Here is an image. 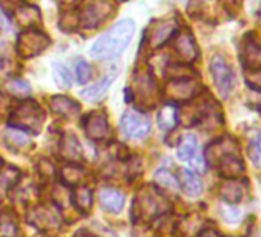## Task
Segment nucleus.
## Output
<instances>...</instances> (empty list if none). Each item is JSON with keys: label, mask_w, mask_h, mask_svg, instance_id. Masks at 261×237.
Returning <instances> with one entry per match:
<instances>
[{"label": "nucleus", "mask_w": 261, "mask_h": 237, "mask_svg": "<svg viewBox=\"0 0 261 237\" xmlns=\"http://www.w3.org/2000/svg\"><path fill=\"white\" fill-rule=\"evenodd\" d=\"M134 31L136 25L133 20H120L94 42V45L91 46V56L100 60H108L120 56L126 50L129 42L133 40Z\"/></svg>", "instance_id": "nucleus-1"}, {"label": "nucleus", "mask_w": 261, "mask_h": 237, "mask_svg": "<svg viewBox=\"0 0 261 237\" xmlns=\"http://www.w3.org/2000/svg\"><path fill=\"white\" fill-rule=\"evenodd\" d=\"M43 121L45 114L36 102H23L11 114V122L14 124L16 128L34 134L40 133Z\"/></svg>", "instance_id": "nucleus-2"}, {"label": "nucleus", "mask_w": 261, "mask_h": 237, "mask_svg": "<svg viewBox=\"0 0 261 237\" xmlns=\"http://www.w3.org/2000/svg\"><path fill=\"white\" fill-rule=\"evenodd\" d=\"M166 208L168 202L152 188H143L134 199V211L140 220H152L163 214Z\"/></svg>", "instance_id": "nucleus-3"}, {"label": "nucleus", "mask_w": 261, "mask_h": 237, "mask_svg": "<svg viewBox=\"0 0 261 237\" xmlns=\"http://www.w3.org/2000/svg\"><path fill=\"white\" fill-rule=\"evenodd\" d=\"M121 131L129 139H145L151 131V121L149 117L140 111L129 109L123 114L120 122Z\"/></svg>", "instance_id": "nucleus-4"}, {"label": "nucleus", "mask_w": 261, "mask_h": 237, "mask_svg": "<svg viewBox=\"0 0 261 237\" xmlns=\"http://www.w3.org/2000/svg\"><path fill=\"white\" fill-rule=\"evenodd\" d=\"M49 43H51V39L45 33L37 31V30H28L19 36L17 51L22 57L31 59L40 54L42 51H45Z\"/></svg>", "instance_id": "nucleus-5"}, {"label": "nucleus", "mask_w": 261, "mask_h": 237, "mask_svg": "<svg viewBox=\"0 0 261 237\" xmlns=\"http://www.w3.org/2000/svg\"><path fill=\"white\" fill-rule=\"evenodd\" d=\"M211 74H212V79L218 92L223 97H227L233 85V74H232L230 66L226 63L223 57L215 56L211 60Z\"/></svg>", "instance_id": "nucleus-6"}, {"label": "nucleus", "mask_w": 261, "mask_h": 237, "mask_svg": "<svg viewBox=\"0 0 261 237\" xmlns=\"http://www.w3.org/2000/svg\"><path fill=\"white\" fill-rule=\"evenodd\" d=\"M240 60L246 71H255L261 68V42L249 34L243 39Z\"/></svg>", "instance_id": "nucleus-7"}, {"label": "nucleus", "mask_w": 261, "mask_h": 237, "mask_svg": "<svg viewBox=\"0 0 261 237\" xmlns=\"http://www.w3.org/2000/svg\"><path fill=\"white\" fill-rule=\"evenodd\" d=\"M28 222L31 225H34L36 228L46 231V229H53L56 226H59L60 223V217L59 214L48 206H34L28 211Z\"/></svg>", "instance_id": "nucleus-8"}, {"label": "nucleus", "mask_w": 261, "mask_h": 237, "mask_svg": "<svg viewBox=\"0 0 261 237\" xmlns=\"http://www.w3.org/2000/svg\"><path fill=\"white\" fill-rule=\"evenodd\" d=\"M111 5L105 0H97V2H92L91 5H88L80 16V23L85 28H94L98 23H101L109 14H111Z\"/></svg>", "instance_id": "nucleus-9"}, {"label": "nucleus", "mask_w": 261, "mask_h": 237, "mask_svg": "<svg viewBox=\"0 0 261 237\" xmlns=\"http://www.w3.org/2000/svg\"><path fill=\"white\" fill-rule=\"evenodd\" d=\"M85 131L86 136L91 140H103L109 136V125H108V118L105 112L94 111L86 117L85 122Z\"/></svg>", "instance_id": "nucleus-10"}, {"label": "nucleus", "mask_w": 261, "mask_h": 237, "mask_svg": "<svg viewBox=\"0 0 261 237\" xmlns=\"http://www.w3.org/2000/svg\"><path fill=\"white\" fill-rule=\"evenodd\" d=\"M200 91V83L192 79H174L169 82L166 92L174 100H189Z\"/></svg>", "instance_id": "nucleus-11"}, {"label": "nucleus", "mask_w": 261, "mask_h": 237, "mask_svg": "<svg viewBox=\"0 0 261 237\" xmlns=\"http://www.w3.org/2000/svg\"><path fill=\"white\" fill-rule=\"evenodd\" d=\"M98 203L105 211L111 214H117L123 209L124 194L114 188H101L98 191Z\"/></svg>", "instance_id": "nucleus-12"}, {"label": "nucleus", "mask_w": 261, "mask_h": 237, "mask_svg": "<svg viewBox=\"0 0 261 237\" xmlns=\"http://www.w3.org/2000/svg\"><path fill=\"white\" fill-rule=\"evenodd\" d=\"M217 165H218L220 174H221L224 179H238V177L243 174V171H244V163H243V160H241L237 154H233V153L220 157V159L217 160Z\"/></svg>", "instance_id": "nucleus-13"}, {"label": "nucleus", "mask_w": 261, "mask_h": 237, "mask_svg": "<svg viewBox=\"0 0 261 237\" xmlns=\"http://www.w3.org/2000/svg\"><path fill=\"white\" fill-rule=\"evenodd\" d=\"M175 31H177L175 20H165V22L154 25L151 36H149V42H151L152 48H159V46L165 45L175 34Z\"/></svg>", "instance_id": "nucleus-14"}, {"label": "nucleus", "mask_w": 261, "mask_h": 237, "mask_svg": "<svg viewBox=\"0 0 261 237\" xmlns=\"http://www.w3.org/2000/svg\"><path fill=\"white\" fill-rule=\"evenodd\" d=\"M175 50H177L178 56L183 60H186V62H192L198 56V50H197L195 40H194V37L188 31H183V33H180L177 36V39H175Z\"/></svg>", "instance_id": "nucleus-15"}, {"label": "nucleus", "mask_w": 261, "mask_h": 237, "mask_svg": "<svg viewBox=\"0 0 261 237\" xmlns=\"http://www.w3.org/2000/svg\"><path fill=\"white\" fill-rule=\"evenodd\" d=\"M49 105H51V109L56 114H59L62 117H66V118H72L80 111L79 103L74 102L72 99L66 97V96H54V97H51Z\"/></svg>", "instance_id": "nucleus-16"}, {"label": "nucleus", "mask_w": 261, "mask_h": 237, "mask_svg": "<svg viewBox=\"0 0 261 237\" xmlns=\"http://www.w3.org/2000/svg\"><path fill=\"white\" fill-rule=\"evenodd\" d=\"M237 154V145L232 142V139L229 137H224V139H220L217 142H214L207 150H206V159L209 163H215L220 157L226 156V154Z\"/></svg>", "instance_id": "nucleus-17"}, {"label": "nucleus", "mask_w": 261, "mask_h": 237, "mask_svg": "<svg viewBox=\"0 0 261 237\" xmlns=\"http://www.w3.org/2000/svg\"><path fill=\"white\" fill-rule=\"evenodd\" d=\"M60 153L66 160H69L72 163L80 162L83 159V148H82L79 139L75 136H72V134H68V136L63 137Z\"/></svg>", "instance_id": "nucleus-18"}, {"label": "nucleus", "mask_w": 261, "mask_h": 237, "mask_svg": "<svg viewBox=\"0 0 261 237\" xmlns=\"http://www.w3.org/2000/svg\"><path fill=\"white\" fill-rule=\"evenodd\" d=\"M178 185L181 186L183 193L191 196V197H197L201 193V182L198 179V176L191 171V170H181L180 176H178Z\"/></svg>", "instance_id": "nucleus-19"}, {"label": "nucleus", "mask_w": 261, "mask_h": 237, "mask_svg": "<svg viewBox=\"0 0 261 237\" xmlns=\"http://www.w3.org/2000/svg\"><path fill=\"white\" fill-rule=\"evenodd\" d=\"M243 183L238 182V179H226L220 185V196L230 205L238 203L243 199Z\"/></svg>", "instance_id": "nucleus-20"}, {"label": "nucleus", "mask_w": 261, "mask_h": 237, "mask_svg": "<svg viewBox=\"0 0 261 237\" xmlns=\"http://www.w3.org/2000/svg\"><path fill=\"white\" fill-rule=\"evenodd\" d=\"M115 76L117 74H108L106 77H103L101 80H98L95 85L88 86L86 89L82 91V97L85 100H88V102H97V100H100L105 96V92L109 89V86L114 82Z\"/></svg>", "instance_id": "nucleus-21"}, {"label": "nucleus", "mask_w": 261, "mask_h": 237, "mask_svg": "<svg viewBox=\"0 0 261 237\" xmlns=\"http://www.w3.org/2000/svg\"><path fill=\"white\" fill-rule=\"evenodd\" d=\"M178 124V109L175 105H165L159 111V127L165 131H171L177 127Z\"/></svg>", "instance_id": "nucleus-22"}, {"label": "nucleus", "mask_w": 261, "mask_h": 237, "mask_svg": "<svg viewBox=\"0 0 261 237\" xmlns=\"http://www.w3.org/2000/svg\"><path fill=\"white\" fill-rule=\"evenodd\" d=\"M5 142L14 150V151H25L30 145H31V140L30 137L19 128H14V130H7V134H5Z\"/></svg>", "instance_id": "nucleus-23"}, {"label": "nucleus", "mask_w": 261, "mask_h": 237, "mask_svg": "<svg viewBox=\"0 0 261 237\" xmlns=\"http://www.w3.org/2000/svg\"><path fill=\"white\" fill-rule=\"evenodd\" d=\"M177 156L180 160H185V162H189L197 156V139H195V136L186 134L181 139L178 150H177Z\"/></svg>", "instance_id": "nucleus-24"}, {"label": "nucleus", "mask_w": 261, "mask_h": 237, "mask_svg": "<svg viewBox=\"0 0 261 237\" xmlns=\"http://www.w3.org/2000/svg\"><path fill=\"white\" fill-rule=\"evenodd\" d=\"M74 203L82 212L89 211L92 206V189L88 185L77 186L74 193Z\"/></svg>", "instance_id": "nucleus-25"}, {"label": "nucleus", "mask_w": 261, "mask_h": 237, "mask_svg": "<svg viewBox=\"0 0 261 237\" xmlns=\"http://www.w3.org/2000/svg\"><path fill=\"white\" fill-rule=\"evenodd\" d=\"M136 94H139L140 97H152L155 96V82L151 77L149 73H142L137 77V83H136Z\"/></svg>", "instance_id": "nucleus-26"}, {"label": "nucleus", "mask_w": 261, "mask_h": 237, "mask_svg": "<svg viewBox=\"0 0 261 237\" xmlns=\"http://www.w3.org/2000/svg\"><path fill=\"white\" fill-rule=\"evenodd\" d=\"M154 180H155V183H157L160 188L168 189V191H177V189L180 188L178 180H177L168 170H165V168H162V170H159V171L155 173Z\"/></svg>", "instance_id": "nucleus-27"}, {"label": "nucleus", "mask_w": 261, "mask_h": 237, "mask_svg": "<svg viewBox=\"0 0 261 237\" xmlns=\"http://www.w3.org/2000/svg\"><path fill=\"white\" fill-rule=\"evenodd\" d=\"M83 174H85V171H83L82 167H77L75 163H71V165H66L62 170V180L66 185H77L82 180Z\"/></svg>", "instance_id": "nucleus-28"}, {"label": "nucleus", "mask_w": 261, "mask_h": 237, "mask_svg": "<svg viewBox=\"0 0 261 237\" xmlns=\"http://www.w3.org/2000/svg\"><path fill=\"white\" fill-rule=\"evenodd\" d=\"M5 91L16 97H27L31 92V86L25 80H10L5 85Z\"/></svg>", "instance_id": "nucleus-29"}, {"label": "nucleus", "mask_w": 261, "mask_h": 237, "mask_svg": "<svg viewBox=\"0 0 261 237\" xmlns=\"http://www.w3.org/2000/svg\"><path fill=\"white\" fill-rule=\"evenodd\" d=\"M53 73H54V79H56L59 86H63V88H69L71 86V76H69V71L66 69L65 65L56 63Z\"/></svg>", "instance_id": "nucleus-30"}, {"label": "nucleus", "mask_w": 261, "mask_h": 237, "mask_svg": "<svg viewBox=\"0 0 261 237\" xmlns=\"http://www.w3.org/2000/svg\"><path fill=\"white\" fill-rule=\"evenodd\" d=\"M19 226L13 220H0V237H17Z\"/></svg>", "instance_id": "nucleus-31"}, {"label": "nucleus", "mask_w": 261, "mask_h": 237, "mask_svg": "<svg viewBox=\"0 0 261 237\" xmlns=\"http://www.w3.org/2000/svg\"><path fill=\"white\" fill-rule=\"evenodd\" d=\"M247 154H249V159L252 160V163L258 170H261V145H259L258 140L250 142V145L247 148Z\"/></svg>", "instance_id": "nucleus-32"}, {"label": "nucleus", "mask_w": 261, "mask_h": 237, "mask_svg": "<svg viewBox=\"0 0 261 237\" xmlns=\"http://www.w3.org/2000/svg\"><path fill=\"white\" fill-rule=\"evenodd\" d=\"M75 74H77V80L79 83H86L91 79V68L85 60H79L75 65Z\"/></svg>", "instance_id": "nucleus-33"}, {"label": "nucleus", "mask_w": 261, "mask_h": 237, "mask_svg": "<svg viewBox=\"0 0 261 237\" xmlns=\"http://www.w3.org/2000/svg\"><path fill=\"white\" fill-rule=\"evenodd\" d=\"M246 80L253 89L261 91V68L255 69V71H247L246 73Z\"/></svg>", "instance_id": "nucleus-34"}, {"label": "nucleus", "mask_w": 261, "mask_h": 237, "mask_svg": "<svg viewBox=\"0 0 261 237\" xmlns=\"http://www.w3.org/2000/svg\"><path fill=\"white\" fill-rule=\"evenodd\" d=\"M198 237H221L215 229H203Z\"/></svg>", "instance_id": "nucleus-35"}, {"label": "nucleus", "mask_w": 261, "mask_h": 237, "mask_svg": "<svg viewBox=\"0 0 261 237\" xmlns=\"http://www.w3.org/2000/svg\"><path fill=\"white\" fill-rule=\"evenodd\" d=\"M74 237H94L92 234H89L88 231H79Z\"/></svg>", "instance_id": "nucleus-36"}, {"label": "nucleus", "mask_w": 261, "mask_h": 237, "mask_svg": "<svg viewBox=\"0 0 261 237\" xmlns=\"http://www.w3.org/2000/svg\"><path fill=\"white\" fill-rule=\"evenodd\" d=\"M65 2H66V4H72V2H74V0H65Z\"/></svg>", "instance_id": "nucleus-37"}, {"label": "nucleus", "mask_w": 261, "mask_h": 237, "mask_svg": "<svg viewBox=\"0 0 261 237\" xmlns=\"http://www.w3.org/2000/svg\"><path fill=\"white\" fill-rule=\"evenodd\" d=\"M259 20H261V7H259Z\"/></svg>", "instance_id": "nucleus-38"}, {"label": "nucleus", "mask_w": 261, "mask_h": 237, "mask_svg": "<svg viewBox=\"0 0 261 237\" xmlns=\"http://www.w3.org/2000/svg\"><path fill=\"white\" fill-rule=\"evenodd\" d=\"M0 168H2V160H0Z\"/></svg>", "instance_id": "nucleus-39"}]
</instances>
